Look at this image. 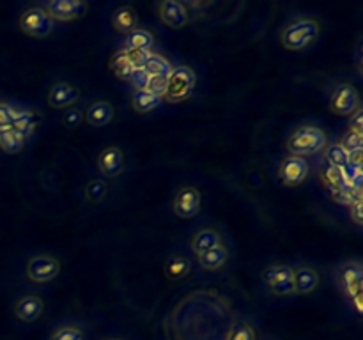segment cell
<instances>
[{
	"mask_svg": "<svg viewBox=\"0 0 363 340\" xmlns=\"http://www.w3.org/2000/svg\"><path fill=\"white\" fill-rule=\"evenodd\" d=\"M321 35V24L316 18L303 16L285 25L280 32V44L289 51H303L316 44Z\"/></svg>",
	"mask_w": 363,
	"mask_h": 340,
	"instance_id": "1",
	"label": "cell"
},
{
	"mask_svg": "<svg viewBox=\"0 0 363 340\" xmlns=\"http://www.w3.org/2000/svg\"><path fill=\"white\" fill-rule=\"evenodd\" d=\"M328 145V135L323 128L314 124L298 126L285 142V149L291 156H312L321 153Z\"/></svg>",
	"mask_w": 363,
	"mask_h": 340,
	"instance_id": "2",
	"label": "cell"
},
{
	"mask_svg": "<svg viewBox=\"0 0 363 340\" xmlns=\"http://www.w3.org/2000/svg\"><path fill=\"white\" fill-rule=\"evenodd\" d=\"M337 284L340 291L349 298L355 307L356 314H362V284H363V266L360 261L342 262L335 271Z\"/></svg>",
	"mask_w": 363,
	"mask_h": 340,
	"instance_id": "3",
	"label": "cell"
},
{
	"mask_svg": "<svg viewBox=\"0 0 363 340\" xmlns=\"http://www.w3.org/2000/svg\"><path fill=\"white\" fill-rule=\"evenodd\" d=\"M197 87V74L190 66L172 67L167 74V87H165L163 102L183 103L193 94Z\"/></svg>",
	"mask_w": 363,
	"mask_h": 340,
	"instance_id": "4",
	"label": "cell"
},
{
	"mask_svg": "<svg viewBox=\"0 0 363 340\" xmlns=\"http://www.w3.org/2000/svg\"><path fill=\"white\" fill-rule=\"evenodd\" d=\"M60 270H63L60 261L55 255L35 254L27 261L25 275H27L29 282H32V284L45 286V284H50V282H54L55 278L59 277Z\"/></svg>",
	"mask_w": 363,
	"mask_h": 340,
	"instance_id": "5",
	"label": "cell"
},
{
	"mask_svg": "<svg viewBox=\"0 0 363 340\" xmlns=\"http://www.w3.org/2000/svg\"><path fill=\"white\" fill-rule=\"evenodd\" d=\"M261 278L268 293L273 296L285 298L294 294L293 266L289 264H270L264 268Z\"/></svg>",
	"mask_w": 363,
	"mask_h": 340,
	"instance_id": "6",
	"label": "cell"
},
{
	"mask_svg": "<svg viewBox=\"0 0 363 340\" xmlns=\"http://www.w3.org/2000/svg\"><path fill=\"white\" fill-rule=\"evenodd\" d=\"M18 27L25 35L34 38V40H45L55 31V24L50 20V16L47 15L43 6L25 9L18 20Z\"/></svg>",
	"mask_w": 363,
	"mask_h": 340,
	"instance_id": "7",
	"label": "cell"
},
{
	"mask_svg": "<svg viewBox=\"0 0 363 340\" xmlns=\"http://www.w3.org/2000/svg\"><path fill=\"white\" fill-rule=\"evenodd\" d=\"M202 209V195H200L199 188L186 184L181 186L172 200V211L177 218L181 220H192L200 215Z\"/></svg>",
	"mask_w": 363,
	"mask_h": 340,
	"instance_id": "8",
	"label": "cell"
},
{
	"mask_svg": "<svg viewBox=\"0 0 363 340\" xmlns=\"http://www.w3.org/2000/svg\"><path fill=\"white\" fill-rule=\"evenodd\" d=\"M47 15L50 16V20L60 22V24H67V22H74L79 18H83L89 11V4L83 0H54L43 6Z\"/></svg>",
	"mask_w": 363,
	"mask_h": 340,
	"instance_id": "9",
	"label": "cell"
},
{
	"mask_svg": "<svg viewBox=\"0 0 363 340\" xmlns=\"http://www.w3.org/2000/svg\"><path fill=\"white\" fill-rule=\"evenodd\" d=\"M360 92L351 83H340L333 90L330 98V112L339 118H351L356 110H360Z\"/></svg>",
	"mask_w": 363,
	"mask_h": 340,
	"instance_id": "10",
	"label": "cell"
},
{
	"mask_svg": "<svg viewBox=\"0 0 363 340\" xmlns=\"http://www.w3.org/2000/svg\"><path fill=\"white\" fill-rule=\"evenodd\" d=\"M310 165L307 158L285 156L278 165V179L285 188H296L309 177Z\"/></svg>",
	"mask_w": 363,
	"mask_h": 340,
	"instance_id": "11",
	"label": "cell"
},
{
	"mask_svg": "<svg viewBox=\"0 0 363 340\" xmlns=\"http://www.w3.org/2000/svg\"><path fill=\"white\" fill-rule=\"evenodd\" d=\"M156 15L161 24L172 31H179L190 24V9L184 2L177 0H163L156 4Z\"/></svg>",
	"mask_w": 363,
	"mask_h": 340,
	"instance_id": "12",
	"label": "cell"
},
{
	"mask_svg": "<svg viewBox=\"0 0 363 340\" xmlns=\"http://www.w3.org/2000/svg\"><path fill=\"white\" fill-rule=\"evenodd\" d=\"M80 89L66 80H57L48 90L47 102L55 110H67L80 102Z\"/></svg>",
	"mask_w": 363,
	"mask_h": 340,
	"instance_id": "13",
	"label": "cell"
},
{
	"mask_svg": "<svg viewBox=\"0 0 363 340\" xmlns=\"http://www.w3.org/2000/svg\"><path fill=\"white\" fill-rule=\"evenodd\" d=\"M98 168L106 179H115V177H119L124 172V153H122L118 145H108V147H105L102 153H99Z\"/></svg>",
	"mask_w": 363,
	"mask_h": 340,
	"instance_id": "14",
	"label": "cell"
},
{
	"mask_svg": "<svg viewBox=\"0 0 363 340\" xmlns=\"http://www.w3.org/2000/svg\"><path fill=\"white\" fill-rule=\"evenodd\" d=\"M293 284H294V294H312L319 289L321 277L317 273L316 268L307 266V264H300V266L293 268Z\"/></svg>",
	"mask_w": 363,
	"mask_h": 340,
	"instance_id": "15",
	"label": "cell"
},
{
	"mask_svg": "<svg viewBox=\"0 0 363 340\" xmlns=\"http://www.w3.org/2000/svg\"><path fill=\"white\" fill-rule=\"evenodd\" d=\"M115 119V108L108 99H98L90 103L83 112V121L92 128H105Z\"/></svg>",
	"mask_w": 363,
	"mask_h": 340,
	"instance_id": "16",
	"label": "cell"
},
{
	"mask_svg": "<svg viewBox=\"0 0 363 340\" xmlns=\"http://www.w3.org/2000/svg\"><path fill=\"white\" fill-rule=\"evenodd\" d=\"M45 312V301L38 294H25L15 303V316L22 323H34Z\"/></svg>",
	"mask_w": 363,
	"mask_h": 340,
	"instance_id": "17",
	"label": "cell"
},
{
	"mask_svg": "<svg viewBox=\"0 0 363 340\" xmlns=\"http://www.w3.org/2000/svg\"><path fill=\"white\" fill-rule=\"evenodd\" d=\"M220 245H223L222 234H220L216 229H213V227H204V229L197 231L195 234H193L192 243H190V247H192V252L195 257L202 255L204 252L211 250V248L220 247Z\"/></svg>",
	"mask_w": 363,
	"mask_h": 340,
	"instance_id": "18",
	"label": "cell"
},
{
	"mask_svg": "<svg viewBox=\"0 0 363 340\" xmlns=\"http://www.w3.org/2000/svg\"><path fill=\"white\" fill-rule=\"evenodd\" d=\"M110 24H112V29L118 32V34L128 35L129 32L138 29V15L131 6H122V8H118L112 13Z\"/></svg>",
	"mask_w": 363,
	"mask_h": 340,
	"instance_id": "19",
	"label": "cell"
},
{
	"mask_svg": "<svg viewBox=\"0 0 363 340\" xmlns=\"http://www.w3.org/2000/svg\"><path fill=\"white\" fill-rule=\"evenodd\" d=\"M197 261H199V266L204 271H220L229 262V250H227L225 245H220V247L204 252L202 255L197 257Z\"/></svg>",
	"mask_w": 363,
	"mask_h": 340,
	"instance_id": "20",
	"label": "cell"
},
{
	"mask_svg": "<svg viewBox=\"0 0 363 340\" xmlns=\"http://www.w3.org/2000/svg\"><path fill=\"white\" fill-rule=\"evenodd\" d=\"M25 142H27V137H24L20 131H16L13 126L0 129V149L6 154H18L24 151Z\"/></svg>",
	"mask_w": 363,
	"mask_h": 340,
	"instance_id": "21",
	"label": "cell"
},
{
	"mask_svg": "<svg viewBox=\"0 0 363 340\" xmlns=\"http://www.w3.org/2000/svg\"><path fill=\"white\" fill-rule=\"evenodd\" d=\"M163 99L160 96H154V94L147 92L144 89H138L131 94V108L137 113H149L152 110H156L161 105Z\"/></svg>",
	"mask_w": 363,
	"mask_h": 340,
	"instance_id": "22",
	"label": "cell"
},
{
	"mask_svg": "<svg viewBox=\"0 0 363 340\" xmlns=\"http://www.w3.org/2000/svg\"><path fill=\"white\" fill-rule=\"evenodd\" d=\"M11 126L16 131H20L24 137H29V135L34 133V129L38 128V115H35V112H32V110L15 108V118H13Z\"/></svg>",
	"mask_w": 363,
	"mask_h": 340,
	"instance_id": "23",
	"label": "cell"
},
{
	"mask_svg": "<svg viewBox=\"0 0 363 340\" xmlns=\"http://www.w3.org/2000/svg\"><path fill=\"white\" fill-rule=\"evenodd\" d=\"M152 44H154V35L145 29H135L129 32L124 40L126 50H140V51H151Z\"/></svg>",
	"mask_w": 363,
	"mask_h": 340,
	"instance_id": "24",
	"label": "cell"
},
{
	"mask_svg": "<svg viewBox=\"0 0 363 340\" xmlns=\"http://www.w3.org/2000/svg\"><path fill=\"white\" fill-rule=\"evenodd\" d=\"M190 259L183 254H176V255H170L165 262V273L168 275L170 278L174 280H179V278H184L188 273H190Z\"/></svg>",
	"mask_w": 363,
	"mask_h": 340,
	"instance_id": "25",
	"label": "cell"
},
{
	"mask_svg": "<svg viewBox=\"0 0 363 340\" xmlns=\"http://www.w3.org/2000/svg\"><path fill=\"white\" fill-rule=\"evenodd\" d=\"M172 66L163 55L158 54H149V57L145 59L144 66H142V71H144L147 76H167L170 73Z\"/></svg>",
	"mask_w": 363,
	"mask_h": 340,
	"instance_id": "26",
	"label": "cell"
},
{
	"mask_svg": "<svg viewBox=\"0 0 363 340\" xmlns=\"http://www.w3.org/2000/svg\"><path fill=\"white\" fill-rule=\"evenodd\" d=\"M110 186L108 181L102 179V177H94L86 184V199L90 204H102L103 200L108 197Z\"/></svg>",
	"mask_w": 363,
	"mask_h": 340,
	"instance_id": "27",
	"label": "cell"
},
{
	"mask_svg": "<svg viewBox=\"0 0 363 340\" xmlns=\"http://www.w3.org/2000/svg\"><path fill=\"white\" fill-rule=\"evenodd\" d=\"M110 70L113 71V74H115L119 80H128V82L133 76V73L137 71L131 64L128 63V59H126V55L122 50L118 51V54L110 59Z\"/></svg>",
	"mask_w": 363,
	"mask_h": 340,
	"instance_id": "28",
	"label": "cell"
},
{
	"mask_svg": "<svg viewBox=\"0 0 363 340\" xmlns=\"http://www.w3.org/2000/svg\"><path fill=\"white\" fill-rule=\"evenodd\" d=\"M225 340H257V332L248 321H238L229 328Z\"/></svg>",
	"mask_w": 363,
	"mask_h": 340,
	"instance_id": "29",
	"label": "cell"
},
{
	"mask_svg": "<svg viewBox=\"0 0 363 340\" xmlns=\"http://www.w3.org/2000/svg\"><path fill=\"white\" fill-rule=\"evenodd\" d=\"M319 181L324 188L328 190H335V188L344 186V170L342 168H335L332 165L324 167L319 170Z\"/></svg>",
	"mask_w": 363,
	"mask_h": 340,
	"instance_id": "30",
	"label": "cell"
},
{
	"mask_svg": "<svg viewBox=\"0 0 363 340\" xmlns=\"http://www.w3.org/2000/svg\"><path fill=\"white\" fill-rule=\"evenodd\" d=\"M324 156L328 165L335 168H346L349 165V154L344 151V147L340 144H332L326 145V151H324Z\"/></svg>",
	"mask_w": 363,
	"mask_h": 340,
	"instance_id": "31",
	"label": "cell"
},
{
	"mask_svg": "<svg viewBox=\"0 0 363 340\" xmlns=\"http://www.w3.org/2000/svg\"><path fill=\"white\" fill-rule=\"evenodd\" d=\"M340 145L344 147V151L348 154L355 153V151H362L363 149V131H358V129L349 128L346 133L342 135L339 142Z\"/></svg>",
	"mask_w": 363,
	"mask_h": 340,
	"instance_id": "32",
	"label": "cell"
},
{
	"mask_svg": "<svg viewBox=\"0 0 363 340\" xmlns=\"http://www.w3.org/2000/svg\"><path fill=\"white\" fill-rule=\"evenodd\" d=\"M50 340H83V332L76 325H63L51 333Z\"/></svg>",
	"mask_w": 363,
	"mask_h": 340,
	"instance_id": "33",
	"label": "cell"
},
{
	"mask_svg": "<svg viewBox=\"0 0 363 340\" xmlns=\"http://www.w3.org/2000/svg\"><path fill=\"white\" fill-rule=\"evenodd\" d=\"M83 122V112L76 106H71L64 112L63 115V124L67 129H76Z\"/></svg>",
	"mask_w": 363,
	"mask_h": 340,
	"instance_id": "34",
	"label": "cell"
},
{
	"mask_svg": "<svg viewBox=\"0 0 363 340\" xmlns=\"http://www.w3.org/2000/svg\"><path fill=\"white\" fill-rule=\"evenodd\" d=\"M165 87H167V76H149L147 82H145L144 90L154 94V96H160V98H163Z\"/></svg>",
	"mask_w": 363,
	"mask_h": 340,
	"instance_id": "35",
	"label": "cell"
},
{
	"mask_svg": "<svg viewBox=\"0 0 363 340\" xmlns=\"http://www.w3.org/2000/svg\"><path fill=\"white\" fill-rule=\"evenodd\" d=\"M330 193H332V199L335 200L337 204H342V206H351V202L355 200V197L358 195L360 192H351V190H348V188H335V190H330Z\"/></svg>",
	"mask_w": 363,
	"mask_h": 340,
	"instance_id": "36",
	"label": "cell"
},
{
	"mask_svg": "<svg viewBox=\"0 0 363 340\" xmlns=\"http://www.w3.org/2000/svg\"><path fill=\"white\" fill-rule=\"evenodd\" d=\"M122 51H124L126 59H128V63L131 64L135 70H142V66H144L145 59L149 57V54L151 51H140V50H126V48H122Z\"/></svg>",
	"mask_w": 363,
	"mask_h": 340,
	"instance_id": "37",
	"label": "cell"
},
{
	"mask_svg": "<svg viewBox=\"0 0 363 340\" xmlns=\"http://www.w3.org/2000/svg\"><path fill=\"white\" fill-rule=\"evenodd\" d=\"M13 118H15V106L9 103L0 102V129L11 126Z\"/></svg>",
	"mask_w": 363,
	"mask_h": 340,
	"instance_id": "38",
	"label": "cell"
},
{
	"mask_svg": "<svg viewBox=\"0 0 363 340\" xmlns=\"http://www.w3.org/2000/svg\"><path fill=\"white\" fill-rule=\"evenodd\" d=\"M349 216H351V220L356 223V225L362 227L363 213H362V195H360V193L355 197L351 206H349Z\"/></svg>",
	"mask_w": 363,
	"mask_h": 340,
	"instance_id": "39",
	"label": "cell"
},
{
	"mask_svg": "<svg viewBox=\"0 0 363 340\" xmlns=\"http://www.w3.org/2000/svg\"><path fill=\"white\" fill-rule=\"evenodd\" d=\"M349 128L358 129V131H363V110L362 108L356 110L351 118H349Z\"/></svg>",
	"mask_w": 363,
	"mask_h": 340,
	"instance_id": "40",
	"label": "cell"
},
{
	"mask_svg": "<svg viewBox=\"0 0 363 340\" xmlns=\"http://www.w3.org/2000/svg\"><path fill=\"white\" fill-rule=\"evenodd\" d=\"M105 340H124V339H119V337H112V339H105Z\"/></svg>",
	"mask_w": 363,
	"mask_h": 340,
	"instance_id": "41",
	"label": "cell"
}]
</instances>
